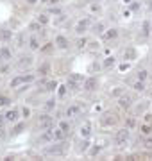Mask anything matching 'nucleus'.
<instances>
[{"label": "nucleus", "mask_w": 152, "mask_h": 161, "mask_svg": "<svg viewBox=\"0 0 152 161\" xmlns=\"http://www.w3.org/2000/svg\"><path fill=\"white\" fill-rule=\"evenodd\" d=\"M80 82H83V75H79V73H72L68 77V81H66V86L70 90H79L80 88Z\"/></svg>", "instance_id": "f257e3e1"}, {"label": "nucleus", "mask_w": 152, "mask_h": 161, "mask_svg": "<svg viewBox=\"0 0 152 161\" xmlns=\"http://www.w3.org/2000/svg\"><path fill=\"white\" fill-rule=\"evenodd\" d=\"M38 125H39V129H43V131H47V129H52V125H54V118L48 116V115H43V116H39Z\"/></svg>", "instance_id": "f03ea898"}, {"label": "nucleus", "mask_w": 152, "mask_h": 161, "mask_svg": "<svg viewBox=\"0 0 152 161\" xmlns=\"http://www.w3.org/2000/svg\"><path fill=\"white\" fill-rule=\"evenodd\" d=\"M30 81H34L32 75H20V77H14L11 81V88H18L20 84H25V82H30Z\"/></svg>", "instance_id": "7ed1b4c3"}, {"label": "nucleus", "mask_w": 152, "mask_h": 161, "mask_svg": "<svg viewBox=\"0 0 152 161\" xmlns=\"http://www.w3.org/2000/svg\"><path fill=\"white\" fill-rule=\"evenodd\" d=\"M129 140V129H122V131L116 133V143L118 145H124Z\"/></svg>", "instance_id": "20e7f679"}, {"label": "nucleus", "mask_w": 152, "mask_h": 161, "mask_svg": "<svg viewBox=\"0 0 152 161\" xmlns=\"http://www.w3.org/2000/svg\"><path fill=\"white\" fill-rule=\"evenodd\" d=\"M100 122H102V125H113L116 122V118L115 115H109V113H104L102 118H100Z\"/></svg>", "instance_id": "39448f33"}, {"label": "nucleus", "mask_w": 152, "mask_h": 161, "mask_svg": "<svg viewBox=\"0 0 152 161\" xmlns=\"http://www.w3.org/2000/svg\"><path fill=\"white\" fill-rule=\"evenodd\" d=\"M95 88H97V79L95 77H89V79L84 81V90L86 91H93Z\"/></svg>", "instance_id": "423d86ee"}, {"label": "nucleus", "mask_w": 152, "mask_h": 161, "mask_svg": "<svg viewBox=\"0 0 152 161\" xmlns=\"http://www.w3.org/2000/svg\"><path fill=\"white\" fill-rule=\"evenodd\" d=\"M91 134V124L89 122H84L83 125H80V136L83 138H88Z\"/></svg>", "instance_id": "0eeeda50"}, {"label": "nucleus", "mask_w": 152, "mask_h": 161, "mask_svg": "<svg viewBox=\"0 0 152 161\" xmlns=\"http://www.w3.org/2000/svg\"><path fill=\"white\" fill-rule=\"evenodd\" d=\"M131 102H133V99H131L129 95L120 97V100H118V104H120L122 107H125V109H129V107H131Z\"/></svg>", "instance_id": "6e6552de"}, {"label": "nucleus", "mask_w": 152, "mask_h": 161, "mask_svg": "<svg viewBox=\"0 0 152 161\" xmlns=\"http://www.w3.org/2000/svg\"><path fill=\"white\" fill-rule=\"evenodd\" d=\"M41 84L45 86V90H47V91H54L56 88H59L56 81H41Z\"/></svg>", "instance_id": "1a4fd4ad"}, {"label": "nucleus", "mask_w": 152, "mask_h": 161, "mask_svg": "<svg viewBox=\"0 0 152 161\" xmlns=\"http://www.w3.org/2000/svg\"><path fill=\"white\" fill-rule=\"evenodd\" d=\"M4 116H6V120H9V122H16V118H18V109H9Z\"/></svg>", "instance_id": "9d476101"}, {"label": "nucleus", "mask_w": 152, "mask_h": 161, "mask_svg": "<svg viewBox=\"0 0 152 161\" xmlns=\"http://www.w3.org/2000/svg\"><path fill=\"white\" fill-rule=\"evenodd\" d=\"M11 38H13V32L9 29H2V30H0V39H2V41H11Z\"/></svg>", "instance_id": "9b49d317"}, {"label": "nucleus", "mask_w": 152, "mask_h": 161, "mask_svg": "<svg viewBox=\"0 0 152 161\" xmlns=\"http://www.w3.org/2000/svg\"><path fill=\"white\" fill-rule=\"evenodd\" d=\"M86 29H88V20H80L77 23V27H75V32H77V34H83Z\"/></svg>", "instance_id": "f8f14e48"}, {"label": "nucleus", "mask_w": 152, "mask_h": 161, "mask_svg": "<svg viewBox=\"0 0 152 161\" xmlns=\"http://www.w3.org/2000/svg\"><path fill=\"white\" fill-rule=\"evenodd\" d=\"M56 45H57L59 48H66V47H68V39H66L65 36H57V38H56Z\"/></svg>", "instance_id": "ddd939ff"}, {"label": "nucleus", "mask_w": 152, "mask_h": 161, "mask_svg": "<svg viewBox=\"0 0 152 161\" xmlns=\"http://www.w3.org/2000/svg\"><path fill=\"white\" fill-rule=\"evenodd\" d=\"M66 138V131H63V129H57V131H54V140H57V142H63V140Z\"/></svg>", "instance_id": "4468645a"}, {"label": "nucleus", "mask_w": 152, "mask_h": 161, "mask_svg": "<svg viewBox=\"0 0 152 161\" xmlns=\"http://www.w3.org/2000/svg\"><path fill=\"white\" fill-rule=\"evenodd\" d=\"M65 150L63 147H59V145H54V147H47V154H63Z\"/></svg>", "instance_id": "2eb2a0df"}, {"label": "nucleus", "mask_w": 152, "mask_h": 161, "mask_svg": "<svg viewBox=\"0 0 152 161\" xmlns=\"http://www.w3.org/2000/svg\"><path fill=\"white\" fill-rule=\"evenodd\" d=\"M124 57H125V59H129V61L136 59V50H134V48H125V52H124Z\"/></svg>", "instance_id": "dca6fc26"}, {"label": "nucleus", "mask_w": 152, "mask_h": 161, "mask_svg": "<svg viewBox=\"0 0 152 161\" xmlns=\"http://www.w3.org/2000/svg\"><path fill=\"white\" fill-rule=\"evenodd\" d=\"M43 142H50V140H54V131H50V129H47V133L41 136Z\"/></svg>", "instance_id": "f3484780"}, {"label": "nucleus", "mask_w": 152, "mask_h": 161, "mask_svg": "<svg viewBox=\"0 0 152 161\" xmlns=\"http://www.w3.org/2000/svg\"><path fill=\"white\" fill-rule=\"evenodd\" d=\"M152 32V25H150V21H143V36H149Z\"/></svg>", "instance_id": "a211bd4d"}, {"label": "nucleus", "mask_w": 152, "mask_h": 161, "mask_svg": "<svg viewBox=\"0 0 152 161\" xmlns=\"http://www.w3.org/2000/svg\"><path fill=\"white\" fill-rule=\"evenodd\" d=\"M116 36H118V30L116 29H109L107 34H106V39H115Z\"/></svg>", "instance_id": "6ab92c4d"}, {"label": "nucleus", "mask_w": 152, "mask_h": 161, "mask_svg": "<svg viewBox=\"0 0 152 161\" xmlns=\"http://www.w3.org/2000/svg\"><path fill=\"white\" fill-rule=\"evenodd\" d=\"M29 47H30V48H34V50H36V48H39V43H38V38H36V36H32V38L29 39Z\"/></svg>", "instance_id": "aec40b11"}, {"label": "nucleus", "mask_w": 152, "mask_h": 161, "mask_svg": "<svg viewBox=\"0 0 152 161\" xmlns=\"http://www.w3.org/2000/svg\"><path fill=\"white\" fill-rule=\"evenodd\" d=\"M38 72H39V73H41V75H45V73H48V72H50V64H48V63H43V64H41V66H39V70H38Z\"/></svg>", "instance_id": "412c9836"}, {"label": "nucleus", "mask_w": 152, "mask_h": 161, "mask_svg": "<svg viewBox=\"0 0 152 161\" xmlns=\"http://www.w3.org/2000/svg\"><path fill=\"white\" fill-rule=\"evenodd\" d=\"M79 113V107L77 106H72V107H68V109H66V115L68 116H75Z\"/></svg>", "instance_id": "4be33fe9"}, {"label": "nucleus", "mask_w": 152, "mask_h": 161, "mask_svg": "<svg viewBox=\"0 0 152 161\" xmlns=\"http://www.w3.org/2000/svg\"><path fill=\"white\" fill-rule=\"evenodd\" d=\"M113 64H115V57L111 56V57H107V59L104 61V68H109V66H113Z\"/></svg>", "instance_id": "5701e85b"}, {"label": "nucleus", "mask_w": 152, "mask_h": 161, "mask_svg": "<svg viewBox=\"0 0 152 161\" xmlns=\"http://www.w3.org/2000/svg\"><path fill=\"white\" fill-rule=\"evenodd\" d=\"M0 50H2V56H4V59H11V50H9V48H0Z\"/></svg>", "instance_id": "b1692460"}, {"label": "nucleus", "mask_w": 152, "mask_h": 161, "mask_svg": "<svg viewBox=\"0 0 152 161\" xmlns=\"http://www.w3.org/2000/svg\"><path fill=\"white\" fill-rule=\"evenodd\" d=\"M23 127H25V124H16V127L13 129V134H18V133H22V131H23Z\"/></svg>", "instance_id": "393cba45"}, {"label": "nucleus", "mask_w": 152, "mask_h": 161, "mask_svg": "<svg viewBox=\"0 0 152 161\" xmlns=\"http://www.w3.org/2000/svg\"><path fill=\"white\" fill-rule=\"evenodd\" d=\"M38 21H39L41 25H45V23H48V16H47V15H39V16H38Z\"/></svg>", "instance_id": "a878e982"}, {"label": "nucleus", "mask_w": 152, "mask_h": 161, "mask_svg": "<svg viewBox=\"0 0 152 161\" xmlns=\"http://www.w3.org/2000/svg\"><path fill=\"white\" fill-rule=\"evenodd\" d=\"M134 90H138V91L145 90V86H143V81H138V82H134Z\"/></svg>", "instance_id": "bb28decb"}, {"label": "nucleus", "mask_w": 152, "mask_h": 161, "mask_svg": "<svg viewBox=\"0 0 152 161\" xmlns=\"http://www.w3.org/2000/svg\"><path fill=\"white\" fill-rule=\"evenodd\" d=\"M141 133H145V134H150L152 133V127L147 124V125H141Z\"/></svg>", "instance_id": "cd10ccee"}, {"label": "nucleus", "mask_w": 152, "mask_h": 161, "mask_svg": "<svg viewBox=\"0 0 152 161\" xmlns=\"http://www.w3.org/2000/svg\"><path fill=\"white\" fill-rule=\"evenodd\" d=\"M30 64V57H22V61H20V66H29Z\"/></svg>", "instance_id": "c85d7f7f"}, {"label": "nucleus", "mask_w": 152, "mask_h": 161, "mask_svg": "<svg viewBox=\"0 0 152 161\" xmlns=\"http://www.w3.org/2000/svg\"><path fill=\"white\" fill-rule=\"evenodd\" d=\"M145 79H147V72H145V70L138 72V81H145Z\"/></svg>", "instance_id": "c756f323"}, {"label": "nucleus", "mask_w": 152, "mask_h": 161, "mask_svg": "<svg viewBox=\"0 0 152 161\" xmlns=\"http://www.w3.org/2000/svg\"><path fill=\"white\" fill-rule=\"evenodd\" d=\"M66 88H68V86H59V97H65V93H66Z\"/></svg>", "instance_id": "7c9ffc66"}, {"label": "nucleus", "mask_w": 152, "mask_h": 161, "mask_svg": "<svg viewBox=\"0 0 152 161\" xmlns=\"http://www.w3.org/2000/svg\"><path fill=\"white\" fill-rule=\"evenodd\" d=\"M59 127L63 129V131H66V133L70 131V125H68V122H61V125H59Z\"/></svg>", "instance_id": "2f4dec72"}, {"label": "nucleus", "mask_w": 152, "mask_h": 161, "mask_svg": "<svg viewBox=\"0 0 152 161\" xmlns=\"http://www.w3.org/2000/svg\"><path fill=\"white\" fill-rule=\"evenodd\" d=\"M143 145H145L147 149H152V138H147L145 142H143Z\"/></svg>", "instance_id": "473e14b6"}, {"label": "nucleus", "mask_w": 152, "mask_h": 161, "mask_svg": "<svg viewBox=\"0 0 152 161\" xmlns=\"http://www.w3.org/2000/svg\"><path fill=\"white\" fill-rule=\"evenodd\" d=\"M9 104V99L7 97H0V106H7Z\"/></svg>", "instance_id": "72a5a7b5"}, {"label": "nucleus", "mask_w": 152, "mask_h": 161, "mask_svg": "<svg viewBox=\"0 0 152 161\" xmlns=\"http://www.w3.org/2000/svg\"><path fill=\"white\" fill-rule=\"evenodd\" d=\"M84 45H86V38H83V39H79V41H77V47H79V48H83Z\"/></svg>", "instance_id": "f704fd0d"}, {"label": "nucleus", "mask_w": 152, "mask_h": 161, "mask_svg": "<svg viewBox=\"0 0 152 161\" xmlns=\"http://www.w3.org/2000/svg\"><path fill=\"white\" fill-rule=\"evenodd\" d=\"M120 70H122V72L129 70V63H122V64H120Z\"/></svg>", "instance_id": "c9c22d12"}, {"label": "nucleus", "mask_w": 152, "mask_h": 161, "mask_svg": "<svg viewBox=\"0 0 152 161\" xmlns=\"http://www.w3.org/2000/svg\"><path fill=\"white\" fill-rule=\"evenodd\" d=\"M100 152V147H93V149H91V156H97Z\"/></svg>", "instance_id": "e433bc0d"}, {"label": "nucleus", "mask_w": 152, "mask_h": 161, "mask_svg": "<svg viewBox=\"0 0 152 161\" xmlns=\"http://www.w3.org/2000/svg\"><path fill=\"white\" fill-rule=\"evenodd\" d=\"M22 115H23V116L27 118V116L30 115V109H29V107H23V109H22Z\"/></svg>", "instance_id": "4c0bfd02"}, {"label": "nucleus", "mask_w": 152, "mask_h": 161, "mask_svg": "<svg viewBox=\"0 0 152 161\" xmlns=\"http://www.w3.org/2000/svg\"><path fill=\"white\" fill-rule=\"evenodd\" d=\"M122 93H124V90H122V88H116V90L113 91V95H115V97H120Z\"/></svg>", "instance_id": "58836bf2"}, {"label": "nucleus", "mask_w": 152, "mask_h": 161, "mask_svg": "<svg viewBox=\"0 0 152 161\" xmlns=\"http://www.w3.org/2000/svg\"><path fill=\"white\" fill-rule=\"evenodd\" d=\"M95 30H97V32H102V30H104V25H102V23H98V25H95Z\"/></svg>", "instance_id": "ea45409f"}, {"label": "nucleus", "mask_w": 152, "mask_h": 161, "mask_svg": "<svg viewBox=\"0 0 152 161\" xmlns=\"http://www.w3.org/2000/svg\"><path fill=\"white\" fill-rule=\"evenodd\" d=\"M43 52H50V50H52V45H50V43H48V45H45L43 48H41Z\"/></svg>", "instance_id": "a19ab883"}, {"label": "nucleus", "mask_w": 152, "mask_h": 161, "mask_svg": "<svg viewBox=\"0 0 152 161\" xmlns=\"http://www.w3.org/2000/svg\"><path fill=\"white\" fill-rule=\"evenodd\" d=\"M54 107V100H47V109H52Z\"/></svg>", "instance_id": "79ce46f5"}, {"label": "nucleus", "mask_w": 152, "mask_h": 161, "mask_svg": "<svg viewBox=\"0 0 152 161\" xmlns=\"http://www.w3.org/2000/svg\"><path fill=\"white\" fill-rule=\"evenodd\" d=\"M131 9H133V11H140V4H138V2H134L133 6H131Z\"/></svg>", "instance_id": "37998d69"}, {"label": "nucleus", "mask_w": 152, "mask_h": 161, "mask_svg": "<svg viewBox=\"0 0 152 161\" xmlns=\"http://www.w3.org/2000/svg\"><path fill=\"white\" fill-rule=\"evenodd\" d=\"M30 29H32V30H38V29H39V21H38V23H30Z\"/></svg>", "instance_id": "c03bdc74"}, {"label": "nucleus", "mask_w": 152, "mask_h": 161, "mask_svg": "<svg viewBox=\"0 0 152 161\" xmlns=\"http://www.w3.org/2000/svg\"><path fill=\"white\" fill-rule=\"evenodd\" d=\"M134 125V120H133V118H129V120H127V127H133Z\"/></svg>", "instance_id": "a18cd8bd"}, {"label": "nucleus", "mask_w": 152, "mask_h": 161, "mask_svg": "<svg viewBox=\"0 0 152 161\" xmlns=\"http://www.w3.org/2000/svg\"><path fill=\"white\" fill-rule=\"evenodd\" d=\"M145 118H147V122H149V124H150V122H152V113H149V115H147V116H145Z\"/></svg>", "instance_id": "49530a36"}, {"label": "nucleus", "mask_w": 152, "mask_h": 161, "mask_svg": "<svg viewBox=\"0 0 152 161\" xmlns=\"http://www.w3.org/2000/svg\"><path fill=\"white\" fill-rule=\"evenodd\" d=\"M88 145H89V143H88V142H84V143H83V147H80V150H86V149H88Z\"/></svg>", "instance_id": "de8ad7c7"}, {"label": "nucleus", "mask_w": 152, "mask_h": 161, "mask_svg": "<svg viewBox=\"0 0 152 161\" xmlns=\"http://www.w3.org/2000/svg\"><path fill=\"white\" fill-rule=\"evenodd\" d=\"M6 136V133H4V127H0V138H4Z\"/></svg>", "instance_id": "09e8293b"}, {"label": "nucleus", "mask_w": 152, "mask_h": 161, "mask_svg": "<svg viewBox=\"0 0 152 161\" xmlns=\"http://www.w3.org/2000/svg\"><path fill=\"white\" fill-rule=\"evenodd\" d=\"M2 125H4V118H2V116H0V127H2Z\"/></svg>", "instance_id": "8fccbe9b"}, {"label": "nucleus", "mask_w": 152, "mask_h": 161, "mask_svg": "<svg viewBox=\"0 0 152 161\" xmlns=\"http://www.w3.org/2000/svg\"><path fill=\"white\" fill-rule=\"evenodd\" d=\"M27 2H29V4H34V2H38V0H27Z\"/></svg>", "instance_id": "3c124183"}, {"label": "nucleus", "mask_w": 152, "mask_h": 161, "mask_svg": "<svg viewBox=\"0 0 152 161\" xmlns=\"http://www.w3.org/2000/svg\"><path fill=\"white\" fill-rule=\"evenodd\" d=\"M2 57H4V56H2V50H0V61H2Z\"/></svg>", "instance_id": "603ef678"}, {"label": "nucleus", "mask_w": 152, "mask_h": 161, "mask_svg": "<svg viewBox=\"0 0 152 161\" xmlns=\"http://www.w3.org/2000/svg\"><path fill=\"white\" fill-rule=\"evenodd\" d=\"M149 7H150V11H152V2H150V4H149Z\"/></svg>", "instance_id": "864d4df0"}, {"label": "nucleus", "mask_w": 152, "mask_h": 161, "mask_svg": "<svg viewBox=\"0 0 152 161\" xmlns=\"http://www.w3.org/2000/svg\"><path fill=\"white\" fill-rule=\"evenodd\" d=\"M41 2H48V0H41Z\"/></svg>", "instance_id": "5fc2aeb1"}, {"label": "nucleus", "mask_w": 152, "mask_h": 161, "mask_svg": "<svg viewBox=\"0 0 152 161\" xmlns=\"http://www.w3.org/2000/svg\"><path fill=\"white\" fill-rule=\"evenodd\" d=\"M124 2H131V0H124Z\"/></svg>", "instance_id": "6e6d98bb"}]
</instances>
